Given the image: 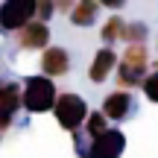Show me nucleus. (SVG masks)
<instances>
[{
  "mask_svg": "<svg viewBox=\"0 0 158 158\" xmlns=\"http://www.w3.org/2000/svg\"><path fill=\"white\" fill-rule=\"evenodd\" d=\"M32 12H35V3L32 0H15V3H3L0 6V27H6V29H18V27H23L27 29L29 23V18H32Z\"/></svg>",
  "mask_w": 158,
  "mask_h": 158,
  "instance_id": "obj_4",
  "label": "nucleus"
},
{
  "mask_svg": "<svg viewBox=\"0 0 158 158\" xmlns=\"http://www.w3.org/2000/svg\"><path fill=\"white\" fill-rule=\"evenodd\" d=\"M18 85H3L0 88V132L9 126V120H12V114H15V108H18Z\"/></svg>",
  "mask_w": 158,
  "mask_h": 158,
  "instance_id": "obj_7",
  "label": "nucleus"
},
{
  "mask_svg": "<svg viewBox=\"0 0 158 158\" xmlns=\"http://www.w3.org/2000/svg\"><path fill=\"white\" fill-rule=\"evenodd\" d=\"M147 70V47L143 44H129V50L123 53V62H120V85H135L141 73Z\"/></svg>",
  "mask_w": 158,
  "mask_h": 158,
  "instance_id": "obj_2",
  "label": "nucleus"
},
{
  "mask_svg": "<svg viewBox=\"0 0 158 158\" xmlns=\"http://www.w3.org/2000/svg\"><path fill=\"white\" fill-rule=\"evenodd\" d=\"M41 68L47 76H64L68 73V53L62 47H47L44 59H41Z\"/></svg>",
  "mask_w": 158,
  "mask_h": 158,
  "instance_id": "obj_6",
  "label": "nucleus"
},
{
  "mask_svg": "<svg viewBox=\"0 0 158 158\" xmlns=\"http://www.w3.org/2000/svg\"><path fill=\"white\" fill-rule=\"evenodd\" d=\"M23 102L29 111H47L53 108V102H59V91L47 76H32L23 88Z\"/></svg>",
  "mask_w": 158,
  "mask_h": 158,
  "instance_id": "obj_1",
  "label": "nucleus"
},
{
  "mask_svg": "<svg viewBox=\"0 0 158 158\" xmlns=\"http://www.w3.org/2000/svg\"><path fill=\"white\" fill-rule=\"evenodd\" d=\"M111 64H114V53L111 50H100L94 56V62H91V82H102V79L108 76V70H111Z\"/></svg>",
  "mask_w": 158,
  "mask_h": 158,
  "instance_id": "obj_10",
  "label": "nucleus"
},
{
  "mask_svg": "<svg viewBox=\"0 0 158 158\" xmlns=\"http://www.w3.org/2000/svg\"><path fill=\"white\" fill-rule=\"evenodd\" d=\"M88 132H91L94 138L106 135V114H100V111L91 114V117H88Z\"/></svg>",
  "mask_w": 158,
  "mask_h": 158,
  "instance_id": "obj_12",
  "label": "nucleus"
},
{
  "mask_svg": "<svg viewBox=\"0 0 158 158\" xmlns=\"http://www.w3.org/2000/svg\"><path fill=\"white\" fill-rule=\"evenodd\" d=\"M143 91H147V97H149L152 102H158V68H155V73L143 82Z\"/></svg>",
  "mask_w": 158,
  "mask_h": 158,
  "instance_id": "obj_14",
  "label": "nucleus"
},
{
  "mask_svg": "<svg viewBox=\"0 0 158 158\" xmlns=\"http://www.w3.org/2000/svg\"><path fill=\"white\" fill-rule=\"evenodd\" d=\"M129 106H132L129 94H126V91H117V94H111V97L106 100L102 114H106V117H111V120H123L126 111H129Z\"/></svg>",
  "mask_w": 158,
  "mask_h": 158,
  "instance_id": "obj_9",
  "label": "nucleus"
},
{
  "mask_svg": "<svg viewBox=\"0 0 158 158\" xmlns=\"http://www.w3.org/2000/svg\"><path fill=\"white\" fill-rule=\"evenodd\" d=\"M47 38H50V29L44 27L41 21H32L27 29L21 32V44L27 50H35V47H47Z\"/></svg>",
  "mask_w": 158,
  "mask_h": 158,
  "instance_id": "obj_8",
  "label": "nucleus"
},
{
  "mask_svg": "<svg viewBox=\"0 0 158 158\" xmlns=\"http://www.w3.org/2000/svg\"><path fill=\"white\" fill-rule=\"evenodd\" d=\"M56 117H59V123H62L64 129L76 132L79 123L88 117V111H85V102L79 100L76 94H62L59 102H56Z\"/></svg>",
  "mask_w": 158,
  "mask_h": 158,
  "instance_id": "obj_3",
  "label": "nucleus"
},
{
  "mask_svg": "<svg viewBox=\"0 0 158 158\" xmlns=\"http://www.w3.org/2000/svg\"><path fill=\"white\" fill-rule=\"evenodd\" d=\"M123 21H120V18H111V21H108L106 23V29H102V35H106V38L108 41H111V38H117V35H120V38H123Z\"/></svg>",
  "mask_w": 158,
  "mask_h": 158,
  "instance_id": "obj_13",
  "label": "nucleus"
},
{
  "mask_svg": "<svg viewBox=\"0 0 158 158\" xmlns=\"http://www.w3.org/2000/svg\"><path fill=\"white\" fill-rule=\"evenodd\" d=\"M120 152H123V135L120 132H106L94 141L88 158H117Z\"/></svg>",
  "mask_w": 158,
  "mask_h": 158,
  "instance_id": "obj_5",
  "label": "nucleus"
},
{
  "mask_svg": "<svg viewBox=\"0 0 158 158\" xmlns=\"http://www.w3.org/2000/svg\"><path fill=\"white\" fill-rule=\"evenodd\" d=\"M94 12H97V3L82 0V3H76V9L70 12V21H73L76 27H88V23L94 21Z\"/></svg>",
  "mask_w": 158,
  "mask_h": 158,
  "instance_id": "obj_11",
  "label": "nucleus"
}]
</instances>
